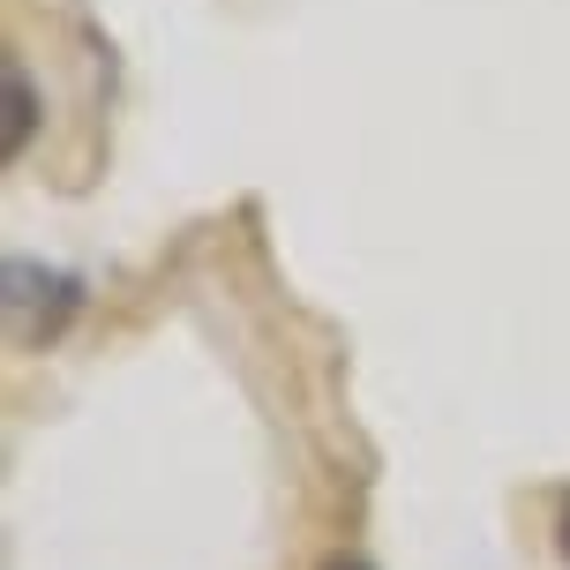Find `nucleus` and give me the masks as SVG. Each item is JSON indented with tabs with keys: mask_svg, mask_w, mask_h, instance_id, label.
I'll list each match as a JSON object with an SVG mask.
<instances>
[{
	"mask_svg": "<svg viewBox=\"0 0 570 570\" xmlns=\"http://www.w3.org/2000/svg\"><path fill=\"white\" fill-rule=\"evenodd\" d=\"M83 308V278H68V271H38V263H8V331L23 353L38 345H53L68 331V315Z\"/></svg>",
	"mask_w": 570,
	"mask_h": 570,
	"instance_id": "f257e3e1",
	"label": "nucleus"
},
{
	"mask_svg": "<svg viewBox=\"0 0 570 570\" xmlns=\"http://www.w3.org/2000/svg\"><path fill=\"white\" fill-rule=\"evenodd\" d=\"M38 136V90H30L23 60H8V158H23Z\"/></svg>",
	"mask_w": 570,
	"mask_h": 570,
	"instance_id": "f03ea898",
	"label": "nucleus"
},
{
	"mask_svg": "<svg viewBox=\"0 0 570 570\" xmlns=\"http://www.w3.org/2000/svg\"><path fill=\"white\" fill-rule=\"evenodd\" d=\"M323 570H375V563H368V556H331Z\"/></svg>",
	"mask_w": 570,
	"mask_h": 570,
	"instance_id": "7ed1b4c3",
	"label": "nucleus"
},
{
	"mask_svg": "<svg viewBox=\"0 0 570 570\" xmlns=\"http://www.w3.org/2000/svg\"><path fill=\"white\" fill-rule=\"evenodd\" d=\"M556 548H563V563H570V503H563V518H556Z\"/></svg>",
	"mask_w": 570,
	"mask_h": 570,
	"instance_id": "20e7f679",
	"label": "nucleus"
}]
</instances>
